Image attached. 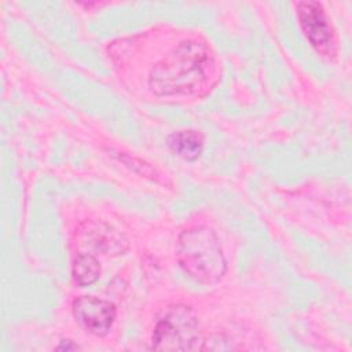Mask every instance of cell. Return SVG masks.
Segmentation results:
<instances>
[{
  "label": "cell",
  "mask_w": 352,
  "mask_h": 352,
  "mask_svg": "<svg viewBox=\"0 0 352 352\" xmlns=\"http://www.w3.org/2000/svg\"><path fill=\"white\" fill-rule=\"evenodd\" d=\"M220 78L213 50L204 41L188 38L160 59L148 74V87L158 96H202Z\"/></svg>",
  "instance_id": "1"
},
{
  "label": "cell",
  "mask_w": 352,
  "mask_h": 352,
  "mask_svg": "<svg viewBox=\"0 0 352 352\" xmlns=\"http://www.w3.org/2000/svg\"><path fill=\"white\" fill-rule=\"evenodd\" d=\"M176 256L184 274L201 285L217 283L227 271L220 241L206 226L184 230L177 239Z\"/></svg>",
  "instance_id": "2"
},
{
  "label": "cell",
  "mask_w": 352,
  "mask_h": 352,
  "mask_svg": "<svg viewBox=\"0 0 352 352\" xmlns=\"http://www.w3.org/2000/svg\"><path fill=\"white\" fill-rule=\"evenodd\" d=\"M155 351H202L205 341L194 311L187 305L170 307L153 331Z\"/></svg>",
  "instance_id": "3"
},
{
  "label": "cell",
  "mask_w": 352,
  "mask_h": 352,
  "mask_svg": "<svg viewBox=\"0 0 352 352\" xmlns=\"http://www.w3.org/2000/svg\"><path fill=\"white\" fill-rule=\"evenodd\" d=\"M297 18L311 47L326 59L334 58L336 34L323 6L318 1H301L297 4Z\"/></svg>",
  "instance_id": "4"
},
{
  "label": "cell",
  "mask_w": 352,
  "mask_h": 352,
  "mask_svg": "<svg viewBox=\"0 0 352 352\" xmlns=\"http://www.w3.org/2000/svg\"><path fill=\"white\" fill-rule=\"evenodd\" d=\"M72 309L74 319L95 336L107 334L117 316V309L110 301L94 296L76 298Z\"/></svg>",
  "instance_id": "5"
},
{
  "label": "cell",
  "mask_w": 352,
  "mask_h": 352,
  "mask_svg": "<svg viewBox=\"0 0 352 352\" xmlns=\"http://www.w3.org/2000/svg\"><path fill=\"white\" fill-rule=\"evenodd\" d=\"M78 243L104 256H120L128 249V241L118 230L98 220H88L81 224Z\"/></svg>",
  "instance_id": "6"
},
{
  "label": "cell",
  "mask_w": 352,
  "mask_h": 352,
  "mask_svg": "<svg viewBox=\"0 0 352 352\" xmlns=\"http://www.w3.org/2000/svg\"><path fill=\"white\" fill-rule=\"evenodd\" d=\"M169 148L186 161L197 160L204 150V135L199 131L184 129L168 136Z\"/></svg>",
  "instance_id": "7"
},
{
  "label": "cell",
  "mask_w": 352,
  "mask_h": 352,
  "mask_svg": "<svg viewBox=\"0 0 352 352\" xmlns=\"http://www.w3.org/2000/svg\"><path fill=\"white\" fill-rule=\"evenodd\" d=\"M100 264L98 258L91 253H78L73 261L72 275L78 286H89L95 283L100 276Z\"/></svg>",
  "instance_id": "8"
},
{
  "label": "cell",
  "mask_w": 352,
  "mask_h": 352,
  "mask_svg": "<svg viewBox=\"0 0 352 352\" xmlns=\"http://www.w3.org/2000/svg\"><path fill=\"white\" fill-rule=\"evenodd\" d=\"M80 346L77 345V344H74L73 341H70V340H65V341H62L58 346H56V349H66V351H70V349H78Z\"/></svg>",
  "instance_id": "9"
}]
</instances>
